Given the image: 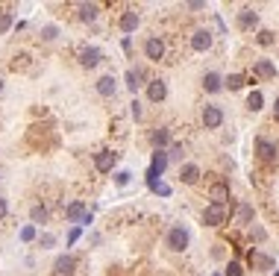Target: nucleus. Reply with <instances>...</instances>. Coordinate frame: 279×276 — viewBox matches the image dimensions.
Wrapping results in <instances>:
<instances>
[{
	"label": "nucleus",
	"instance_id": "f257e3e1",
	"mask_svg": "<svg viewBox=\"0 0 279 276\" xmlns=\"http://www.w3.org/2000/svg\"><path fill=\"white\" fill-rule=\"evenodd\" d=\"M188 244H191V232H188L182 224H176V226L168 229V235H165V247H168L171 253H185V250H188Z\"/></svg>",
	"mask_w": 279,
	"mask_h": 276
},
{
	"label": "nucleus",
	"instance_id": "f03ea898",
	"mask_svg": "<svg viewBox=\"0 0 279 276\" xmlns=\"http://www.w3.org/2000/svg\"><path fill=\"white\" fill-rule=\"evenodd\" d=\"M200 121H203V126H206V129H218V126L224 123V109H221V106H215V103L203 106Z\"/></svg>",
	"mask_w": 279,
	"mask_h": 276
},
{
	"label": "nucleus",
	"instance_id": "7ed1b4c3",
	"mask_svg": "<svg viewBox=\"0 0 279 276\" xmlns=\"http://www.w3.org/2000/svg\"><path fill=\"white\" fill-rule=\"evenodd\" d=\"M256 153H259V159H262V162H276L279 147L270 141V138L259 135V138H256Z\"/></svg>",
	"mask_w": 279,
	"mask_h": 276
},
{
	"label": "nucleus",
	"instance_id": "20e7f679",
	"mask_svg": "<svg viewBox=\"0 0 279 276\" xmlns=\"http://www.w3.org/2000/svg\"><path fill=\"white\" fill-rule=\"evenodd\" d=\"M74 270H77V259L71 253H62L53 259V276H71Z\"/></svg>",
	"mask_w": 279,
	"mask_h": 276
},
{
	"label": "nucleus",
	"instance_id": "39448f33",
	"mask_svg": "<svg viewBox=\"0 0 279 276\" xmlns=\"http://www.w3.org/2000/svg\"><path fill=\"white\" fill-rule=\"evenodd\" d=\"M144 56H147L150 62H159V59H165V41H162L159 35H150V38L144 41Z\"/></svg>",
	"mask_w": 279,
	"mask_h": 276
},
{
	"label": "nucleus",
	"instance_id": "423d86ee",
	"mask_svg": "<svg viewBox=\"0 0 279 276\" xmlns=\"http://www.w3.org/2000/svg\"><path fill=\"white\" fill-rule=\"evenodd\" d=\"M224 221H227V209H224V206L209 203V206L203 209V224H206V226H221Z\"/></svg>",
	"mask_w": 279,
	"mask_h": 276
},
{
	"label": "nucleus",
	"instance_id": "0eeeda50",
	"mask_svg": "<svg viewBox=\"0 0 279 276\" xmlns=\"http://www.w3.org/2000/svg\"><path fill=\"white\" fill-rule=\"evenodd\" d=\"M138 24H141V15L135 12V9H123L121 12V21H118V27H121V33H135L138 30Z\"/></svg>",
	"mask_w": 279,
	"mask_h": 276
},
{
	"label": "nucleus",
	"instance_id": "6e6552de",
	"mask_svg": "<svg viewBox=\"0 0 279 276\" xmlns=\"http://www.w3.org/2000/svg\"><path fill=\"white\" fill-rule=\"evenodd\" d=\"M115 162H118V153H112V150H100V153H94V168H97L100 173H112Z\"/></svg>",
	"mask_w": 279,
	"mask_h": 276
},
{
	"label": "nucleus",
	"instance_id": "1a4fd4ad",
	"mask_svg": "<svg viewBox=\"0 0 279 276\" xmlns=\"http://www.w3.org/2000/svg\"><path fill=\"white\" fill-rule=\"evenodd\" d=\"M212 41H215V38H212V33L209 30H203V27H200V30H194L191 33V50H197V53H206L212 47Z\"/></svg>",
	"mask_w": 279,
	"mask_h": 276
},
{
	"label": "nucleus",
	"instance_id": "9d476101",
	"mask_svg": "<svg viewBox=\"0 0 279 276\" xmlns=\"http://www.w3.org/2000/svg\"><path fill=\"white\" fill-rule=\"evenodd\" d=\"M100 59H103V50H100V47H94V44L80 50V65H83V68H97V65H100Z\"/></svg>",
	"mask_w": 279,
	"mask_h": 276
},
{
	"label": "nucleus",
	"instance_id": "9b49d317",
	"mask_svg": "<svg viewBox=\"0 0 279 276\" xmlns=\"http://www.w3.org/2000/svg\"><path fill=\"white\" fill-rule=\"evenodd\" d=\"M168 97V83L165 80H150L147 83V100L150 103H162Z\"/></svg>",
	"mask_w": 279,
	"mask_h": 276
},
{
	"label": "nucleus",
	"instance_id": "f8f14e48",
	"mask_svg": "<svg viewBox=\"0 0 279 276\" xmlns=\"http://www.w3.org/2000/svg\"><path fill=\"white\" fill-rule=\"evenodd\" d=\"M86 215L88 212H86V203H83V200H74V203L65 206V221H68V224H83Z\"/></svg>",
	"mask_w": 279,
	"mask_h": 276
},
{
	"label": "nucleus",
	"instance_id": "ddd939ff",
	"mask_svg": "<svg viewBox=\"0 0 279 276\" xmlns=\"http://www.w3.org/2000/svg\"><path fill=\"white\" fill-rule=\"evenodd\" d=\"M209 200L215 203V206H227L229 200V182H215L209 188Z\"/></svg>",
	"mask_w": 279,
	"mask_h": 276
},
{
	"label": "nucleus",
	"instance_id": "4468645a",
	"mask_svg": "<svg viewBox=\"0 0 279 276\" xmlns=\"http://www.w3.org/2000/svg\"><path fill=\"white\" fill-rule=\"evenodd\" d=\"M97 94H100V97H115V91H118V80H115V77H112V74H106V77H100V80H97Z\"/></svg>",
	"mask_w": 279,
	"mask_h": 276
},
{
	"label": "nucleus",
	"instance_id": "2eb2a0df",
	"mask_svg": "<svg viewBox=\"0 0 279 276\" xmlns=\"http://www.w3.org/2000/svg\"><path fill=\"white\" fill-rule=\"evenodd\" d=\"M150 144L156 147V150H165V147H171V129L168 126H159L150 132Z\"/></svg>",
	"mask_w": 279,
	"mask_h": 276
},
{
	"label": "nucleus",
	"instance_id": "dca6fc26",
	"mask_svg": "<svg viewBox=\"0 0 279 276\" xmlns=\"http://www.w3.org/2000/svg\"><path fill=\"white\" fill-rule=\"evenodd\" d=\"M253 74L262 77V80H276V65H273L270 59H259V62L253 65Z\"/></svg>",
	"mask_w": 279,
	"mask_h": 276
},
{
	"label": "nucleus",
	"instance_id": "f3484780",
	"mask_svg": "<svg viewBox=\"0 0 279 276\" xmlns=\"http://www.w3.org/2000/svg\"><path fill=\"white\" fill-rule=\"evenodd\" d=\"M179 179H182L185 185H194V182L200 179V168H197L194 162H182V165H179Z\"/></svg>",
	"mask_w": 279,
	"mask_h": 276
},
{
	"label": "nucleus",
	"instance_id": "a211bd4d",
	"mask_svg": "<svg viewBox=\"0 0 279 276\" xmlns=\"http://www.w3.org/2000/svg\"><path fill=\"white\" fill-rule=\"evenodd\" d=\"M238 27H241V30H256V27H259V15H256L253 9H241V12H238Z\"/></svg>",
	"mask_w": 279,
	"mask_h": 276
},
{
	"label": "nucleus",
	"instance_id": "6ab92c4d",
	"mask_svg": "<svg viewBox=\"0 0 279 276\" xmlns=\"http://www.w3.org/2000/svg\"><path fill=\"white\" fill-rule=\"evenodd\" d=\"M147 185H150V191L153 194H162V197H171V185H165L162 179H159L153 171H147Z\"/></svg>",
	"mask_w": 279,
	"mask_h": 276
},
{
	"label": "nucleus",
	"instance_id": "aec40b11",
	"mask_svg": "<svg viewBox=\"0 0 279 276\" xmlns=\"http://www.w3.org/2000/svg\"><path fill=\"white\" fill-rule=\"evenodd\" d=\"M168 162H171V156L165 153V150H156V153H153V165H150V171L156 173V176H162V173L168 171Z\"/></svg>",
	"mask_w": 279,
	"mask_h": 276
},
{
	"label": "nucleus",
	"instance_id": "412c9836",
	"mask_svg": "<svg viewBox=\"0 0 279 276\" xmlns=\"http://www.w3.org/2000/svg\"><path fill=\"white\" fill-rule=\"evenodd\" d=\"M97 15H100V6H97V3H80V21H83V24L97 21Z\"/></svg>",
	"mask_w": 279,
	"mask_h": 276
},
{
	"label": "nucleus",
	"instance_id": "4be33fe9",
	"mask_svg": "<svg viewBox=\"0 0 279 276\" xmlns=\"http://www.w3.org/2000/svg\"><path fill=\"white\" fill-rule=\"evenodd\" d=\"M203 88H206L209 94H218V91L224 88V80H221V74H215V71H209V74L203 77Z\"/></svg>",
	"mask_w": 279,
	"mask_h": 276
},
{
	"label": "nucleus",
	"instance_id": "5701e85b",
	"mask_svg": "<svg viewBox=\"0 0 279 276\" xmlns=\"http://www.w3.org/2000/svg\"><path fill=\"white\" fill-rule=\"evenodd\" d=\"M253 218H256V209L250 206V203H241L238 212H235V221H238L241 226H250V224H253Z\"/></svg>",
	"mask_w": 279,
	"mask_h": 276
},
{
	"label": "nucleus",
	"instance_id": "b1692460",
	"mask_svg": "<svg viewBox=\"0 0 279 276\" xmlns=\"http://www.w3.org/2000/svg\"><path fill=\"white\" fill-rule=\"evenodd\" d=\"M141 80H144V74H141L138 68H129V71H126V88H129V91H132V94H135V91H138Z\"/></svg>",
	"mask_w": 279,
	"mask_h": 276
},
{
	"label": "nucleus",
	"instance_id": "393cba45",
	"mask_svg": "<svg viewBox=\"0 0 279 276\" xmlns=\"http://www.w3.org/2000/svg\"><path fill=\"white\" fill-rule=\"evenodd\" d=\"M262 106H264L262 91H250V97H247V109H250V112H259Z\"/></svg>",
	"mask_w": 279,
	"mask_h": 276
},
{
	"label": "nucleus",
	"instance_id": "a878e982",
	"mask_svg": "<svg viewBox=\"0 0 279 276\" xmlns=\"http://www.w3.org/2000/svg\"><path fill=\"white\" fill-rule=\"evenodd\" d=\"M244 83H247V80L241 77V74H229L227 80H224V86H227L229 91H238V88H244Z\"/></svg>",
	"mask_w": 279,
	"mask_h": 276
},
{
	"label": "nucleus",
	"instance_id": "bb28decb",
	"mask_svg": "<svg viewBox=\"0 0 279 276\" xmlns=\"http://www.w3.org/2000/svg\"><path fill=\"white\" fill-rule=\"evenodd\" d=\"M30 218H33V224H44V221H47V209L41 206V203H35V206L30 209Z\"/></svg>",
	"mask_w": 279,
	"mask_h": 276
},
{
	"label": "nucleus",
	"instance_id": "cd10ccee",
	"mask_svg": "<svg viewBox=\"0 0 279 276\" xmlns=\"http://www.w3.org/2000/svg\"><path fill=\"white\" fill-rule=\"evenodd\" d=\"M59 38V27L56 24H44L41 27V41H56Z\"/></svg>",
	"mask_w": 279,
	"mask_h": 276
},
{
	"label": "nucleus",
	"instance_id": "c85d7f7f",
	"mask_svg": "<svg viewBox=\"0 0 279 276\" xmlns=\"http://www.w3.org/2000/svg\"><path fill=\"white\" fill-rule=\"evenodd\" d=\"M38 238V232H35V224H27L21 229V241H35Z\"/></svg>",
	"mask_w": 279,
	"mask_h": 276
},
{
	"label": "nucleus",
	"instance_id": "c756f323",
	"mask_svg": "<svg viewBox=\"0 0 279 276\" xmlns=\"http://www.w3.org/2000/svg\"><path fill=\"white\" fill-rule=\"evenodd\" d=\"M12 30V15L6 9H0V33H9Z\"/></svg>",
	"mask_w": 279,
	"mask_h": 276
},
{
	"label": "nucleus",
	"instance_id": "7c9ffc66",
	"mask_svg": "<svg viewBox=\"0 0 279 276\" xmlns=\"http://www.w3.org/2000/svg\"><path fill=\"white\" fill-rule=\"evenodd\" d=\"M224 276H244V267H241V261H229Z\"/></svg>",
	"mask_w": 279,
	"mask_h": 276
},
{
	"label": "nucleus",
	"instance_id": "2f4dec72",
	"mask_svg": "<svg viewBox=\"0 0 279 276\" xmlns=\"http://www.w3.org/2000/svg\"><path fill=\"white\" fill-rule=\"evenodd\" d=\"M250 264H259V267H270L273 259H267V256H256L253 250H250Z\"/></svg>",
	"mask_w": 279,
	"mask_h": 276
},
{
	"label": "nucleus",
	"instance_id": "473e14b6",
	"mask_svg": "<svg viewBox=\"0 0 279 276\" xmlns=\"http://www.w3.org/2000/svg\"><path fill=\"white\" fill-rule=\"evenodd\" d=\"M256 41H259L262 47H270V44H273V33H270V30H259V38H256Z\"/></svg>",
	"mask_w": 279,
	"mask_h": 276
},
{
	"label": "nucleus",
	"instance_id": "72a5a7b5",
	"mask_svg": "<svg viewBox=\"0 0 279 276\" xmlns=\"http://www.w3.org/2000/svg\"><path fill=\"white\" fill-rule=\"evenodd\" d=\"M38 244H41V247L47 250V247H53V244H56V235H50V232H44V235H38Z\"/></svg>",
	"mask_w": 279,
	"mask_h": 276
},
{
	"label": "nucleus",
	"instance_id": "f704fd0d",
	"mask_svg": "<svg viewBox=\"0 0 279 276\" xmlns=\"http://www.w3.org/2000/svg\"><path fill=\"white\" fill-rule=\"evenodd\" d=\"M129 176H132L129 171H118V173H115V182H118V185H126V182H129Z\"/></svg>",
	"mask_w": 279,
	"mask_h": 276
},
{
	"label": "nucleus",
	"instance_id": "c9c22d12",
	"mask_svg": "<svg viewBox=\"0 0 279 276\" xmlns=\"http://www.w3.org/2000/svg\"><path fill=\"white\" fill-rule=\"evenodd\" d=\"M129 115H132L135 121H141V103H138V100H132V103H129Z\"/></svg>",
	"mask_w": 279,
	"mask_h": 276
},
{
	"label": "nucleus",
	"instance_id": "e433bc0d",
	"mask_svg": "<svg viewBox=\"0 0 279 276\" xmlns=\"http://www.w3.org/2000/svg\"><path fill=\"white\" fill-rule=\"evenodd\" d=\"M182 153H185V150H182V144H171V159H179V162H182Z\"/></svg>",
	"mask_w": 279,
	"mask_h": 276
},
{
	"label": "nucleus",
	"instance_id": "4c0bfd02",
	"mask_svg": "<svg viewBox=\"0 0 279 276\" xmlns=\"http://www.w3.org/2000/svg\"><path fill=\"white\" fill-rule=\"evenodd\" d=\"M77 241H80V226H74L68 232V244H77Z\"/></svg>",
	"mask_w": 279,
	"mask_h": 276
},
{
	"label": "nucleus",
	"instance_id": "58836bf2",
	"mask_svg": "<svg viewBox=\"0 0 279 276\" xmlns=\"http://www.w3.org/2000/svg\"><path fill=\"white\" fill-rule=\"evenodd\" d=\"M185 6H188V9H206V0H188Z\"/></svg>",
	"mask_w": 279,
	"mask_h": 276
},
{
	"label": "nucleus",
	"instance_id": "ea45409f",
	"mask_svg": "<svg viewBox=\"0 0 279 276\" xmlns=\"http://www.w3.org/2000/svg\"><path fill=\"white\" fill-rule=\"evenodd\" d=\"M9 215V203H6V197H0V221Z\"/></svg>",
	"mask_w": 279,
	"mask_h": 276
},
{
	"label": "nucleus",
	"instance_id": "a19ab883",
	"mask_svg": "<svg viewBox=\"0 0 279 276\" xmlns=\"http://www.w3.org/2000/svg\"><path fill=\"white\" fill-rule=\"evenodd\" d=\"M253 238H256V241H264V229L262 226H253Z\"/></svg>",
	"mask_w": 279,
	"mask_h": 276
},
{
	"label": "nucleus",
	"instance_id": "79ce46f5",
	"mask_svg": "<svg viewBox=\"0 0 279 276\" xmlns=\"http://www.w3.org/2000/svg\"><path fill=\"white\" fill-rule=\"evenodd\" d=\"M273 118L279 121V97H276V103H273Z\"/></svg>",
	"mask_w": 279,
	"mask_h": 276
},
{
	"label": "nucleus",
	"instance_id": "37998d69",
	"mask_svg": "<svg viewBox=\"0 0 279 276\" xmlns=\"http://www.w3.org/2000/svg\"><path fill=\"white\" fill-rule=\"evenodd\" d=\"M0 91H3V80H0Z\"/></svg>",
	"mask_w": 279,
	"mask_h": 276
},
{
	"label": "nucleus",
	"instance_id": "c03bdc74",
	"mask_svg": "<svg viewBox=\"0 0 279 276\" xmlns=\"http://www.w3.org/2000/svg\"><path fill=\"white\" fill-rule=\"evenodd\" d=\"M215 276H221V273H215Z\"/></svg>",
	"mask_w": 279,
	"mask_h": 276
}]
</instances>
